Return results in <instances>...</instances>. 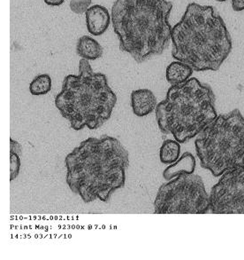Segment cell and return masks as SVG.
<instances>
[{
    "instance_id": "14",
    "label": "cell",
    "mask_w": 244,
    "mask_h": 260,
    "mask_svg": "<svg viewBox=\"0 0 244 260\" xmlns=\"http://www.w3.org/2000/svg\"><path fill=\"white\" fill-rule=\"evenodd\" d=\"M181 145L174 140H167L159 149V160L165 165H172L180 158Z\"/></svg>"
},
{
    "instance_id": "3",
    "label": "cell",
    "mask_w": 244,
    "mask_h": 260,
    "mask_svg": "<svg viewBox=\"0 0 244 260\" xmlns=\"http://www.w3.org/2000/svg\"><path fill=\"white\" fill-rule=\"evenodd\" d=\"M172 9L168 0H116L111 16L120 51L138 63L162 54L171 40Z\"/></svg>"
},
{
    "instance_id": "5",
    "label": "cell",
    "mask_w": 244,
    "mask_h": 260,
    "mask_svg": "<svg viewBox=\"0 0 244 260\" xmlns=\"http://www.w3.org/2000/svg\"><path fill=\"white\" fill-rule=\"evenodd\" d=\"M215 101L212 87L197 78L172 85L155 109L159 130L172 134L180 143L187 142L216 118Z\"/></svg>"
},
{
    "instance_id": "19",
    "label": "cell",
    "mask_w": 244,
    "mask_h": 260,
    "mask_svg": "<svg viewBox=\"0 0 244 260\" xmlns=\"http://www.w3.org/2000/svg\"><path fill=\"white\" fill-rule=\"evenodd\" d=\"M232 8L235 12L244 10V0H232Z\"/></svg>"
},
{
    "instance_id": "9",
    "label": "cell",
    "mask_w": 244,
    "mask_h": 260,
    "mask_svg": "<svg viewBox=\"0 0 244 260\" xmlns=\"http://www.w3.org/2000/svg\"><path fill=\"white\" fill-rule=\"evenodd\" d=\"M112 16L103 6L95 5L86 12V25L91 35L101 36L108 28Z\"/></svg>"
},
{
    "instance_id": "10",
    "label": "cell",
    "mask_w": 244,
    "mask_h": 260,
    "mask_svg": "<svg viewBox=\"0 0 244 260\" xmlns=\"http://www.w3.org/2000/svg\"><path fill=\"white\" fill-rule=\"evenodd\" d=\"M157 98L149 89H138L131 93V108L133 113L143 117L153 112L157 107Z\"/></svg>"
},
{
    "instance_id": "21",
    "label": "cell",
    "mask_w": 244,
    "mask_h": 260,
    "mask_svg": "<svg viewBox=\"0 0 244 260\" xmlns=\"http://www.w3.org/2000/svg\"><path fill=\"white\" fill-rule=\"evenodd\" d=\"M215 1H218V2H226L227 0H215Z\"/></svg>"
},
{
    "instance_id": "17",
    "label": "cell",
    "mask_w": 244,
    "mask_h": 260,
    "mask_svg": "<svg viewBox=\"0 0 244 260\" xmlns=\"http://www.w3.org/2000/svg\"><path fill=\"white\" fill-rule=\"evenodd\" d=\"M91 0H71L70 9L76 14H86L91 7Z\"/></svg>"
},
{
    "instance_id": "8",
    "label": "cell",
    "mask_w": 244,
    "mask_h": 260,
    "mask_svg": "<svg viewBox=\"0 0 244 260\" xmlns=\"http://www.w3.org/2000/svg\"><path fill=\"white\" fill-rule=\"evenodd\" d=\"M213 214H244V166L227 171L209 194Z\"/></svg>"
},
{
    "instance_id": "4",
    "label": "cell",
    "mask_w": 244,
    "mask_h": 260,
    "mask_svg": "<svg viewBox=\"0 0 244 260\" xmlns=\"http://www.w3.org/2000/svg\"><path fill=\"white\" fill-rule=\"evenodd\" d=\"M116 103L106 76L94 72L85 59L79 62V75L66 76L55 98L57 109L74 131L100 128L112 116Z\"/></svg>"
},
{
    "instance_id": "15",
    "label": "cell",
    "mask_w": 244,
    "mask_h": 260,
    "mask_svg": "<svg viewBox=\"0 0 244 260\" xmlns=\"http://www.w3.org/2000/svg\"><path fill=\"white\" fill-rule=\"evenodd\" d=\"M52 78L49 75L42 74L35 77L29 85V91L32 95H46L52 90Z\"/></svg>"
},
{
    "instance_id": "1",
    "label": "cell",
    "mask_w": 244,
    "mask_h": 260,
    "mask_svg": "<svg viewBox=\"0 0 244 260\" xmlns=\"http://www.w3.org/2000/svg\"><path fill=\"white\" fill-rule=\"evenodd\" d=\"M66 184L84 203L107 202L124 187L129 154L116 138L103 135L83 141L65 159Z\"/></svg>"
},
{
    "instance_id": "13",
    "label": "cell",
    "mask_w": 244,
    "mask_h": 260,
    "mask_svg": "<svg viewBox=\"0 0 244 260\" xmlns=\"http://www.w3.org/2000/svg\"><path fill=\"white\" fill-rule=\"evenodd\" d=\"M193 69L182 61H174L168 65L166 71V78L172 85H179L188 81L193 74Z\"/></svg>"
},
{
    "instance_id": "7",
    "label": "cell",
    "mask_w": 244,
    "mask_h": 260,
    "mask_svg": "<svg viewBox=\"0 0 244 260\" xmlns=\"http://www.w3.org/2000/svg\"><path fill=\"white\" fill-rule=\"evenodd\" d=\"M209 210V194L195 174H181L165 183L154 201L155 214H206Z\"/></svg>"
},
{
    "instance_id": "18",
    "label": "cell",
    "mask_w": 244,
    "mask_h": 260,
    "mask_svg": "<svg viewBox=\"0 0 244 260\" xmlns=\"http://www.w3.org/2000/svg\"><path fill=\"white\" fill-rule=\"evenodd\" d=\"M10 152H15V153L20 154V155H21V153H22V147H21V145L20 144L18 141H14L13 139H11L10 140Z\"/></svg>"
},
{
    "instance_id": "16",
    "label": "cell",
    "mask_w": 244,
    "mask_h": 260,
    "mask_svg": "<svg viewBox=\"0 0 244 260\" xmlns=\"http://www.w3.org/2000/svg\"><path fill=\"white\" fill-rule=\"evenodd\" d=\"M21 156L15 152H10V180L13 181L17 178L21 170Z\"/></svg>"
},
{
    "instance_id": "11",
    "label": "cell",
    "mask_w": 244,
    "mask_h": 260,
    "mask_svg": "<svg viewBox=\"0 0 244 260\" xmlns=\"http://www.w3.org/2000/svg\"><path fill=\"white\" fill-rule=\"evenodd\" d=\"M195 156L189 152H185L176 162L167 167L163 173V177L169 181L181 174H193L195 172Z\"/></svg>"
},
{
    "instance_id": "6",
    "label": "cell",
    "mask_w": 244,
    "mask_h": 260,
    "mask_svg": "<svg viewBox=\"0 0 244 260\" xmlns=\"http://www.w3.org/2000/svg\"><path fill=\"white\" fill-rule=\"evenodd\" d=\"M195 151L204 169L214 177L244 166V117L239 109L217 116L198 134Z\"/></svg>"
},
{
    "instance_id": "12",
    "label": "cell",
    "mask_w": 244,
    "mask_h": 260,
    "mask_svg": "<svg viewBox=\"0 0 244 260\" xmlns=\"http://www.w3.org/2000/svg\"><path fill=\"white\" fill-rule=\"evenodd\" d=\"M76 53L82 59L95 60L103 55L104 49L97 40L89 36H83L77 41Z\"/></svg>"
},
{
    "instance_id": "20",
    "label": "cell",
    "mask_w": 244,
    "mask_h": 260,
    "mask_svg": "<svg viewBox=\"0 0 244 260\" xmlns=\"http://www.w3.org/2000/svg\"><path fill=\"white\" fill-rule=\"evenodd\" d=\"M65 0H45L46 5L51 6V7H59L60 5L64 3Z\"/></svg>"
},
{
    "instance_id": "2",
    "label": "cell",
    "mask_w": 244,
    "mask_h": 260,
    "mask_svg": "<svg viewBox=\"0 0 244 260\" xmlns=\"http://www.w3.org/2000/svg\"><path fill=\"white\" fill-rule=\"evenodd\" d=\"M175 60L195 71H217L230 54L233 44L222 17L212 6L191 3L172 29Z\"/></svg>"
}]
</instances>
